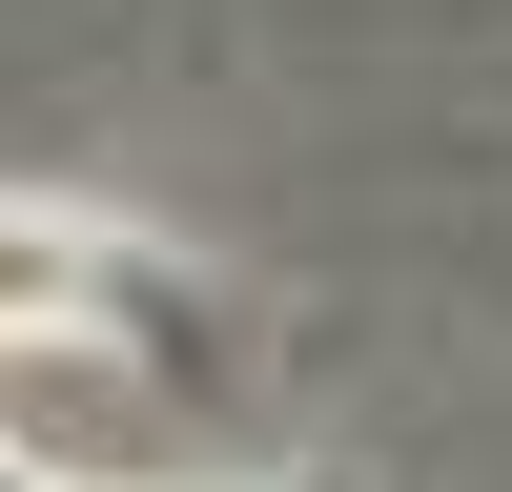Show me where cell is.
Here are the masks:
<instances>
[{
	"instance_id": "obj_1",
	"label": "cell",
	"mask_w": 512,
	"mask_h": 492,
	"mask_svg": "<svg viewBox=\"0 0 512 492\" xmlns=\"http://www.w3.org/2000/svg\"><path fill=\"white\" fill-rule=\"evenodd\" d=\"M164 308V267L123 226H82V205H41V185H0V349H62V328H144Z\"/></svg>"
},
{
	"instance_id": "obj_2",
	"label": "cell",
	"mask_w": 512,
	"mask_h": 492,
	"mask_svg": "<svg viewBox=\"0 0 512 492\" xmlns=\"http://www.w3.org/2000/svg\"><path fill=\"white\" fill-rule=\"evenodd\" d=\"M0 492H103V472H41V451H0Z\"/></svg>"
}]
</instances>
